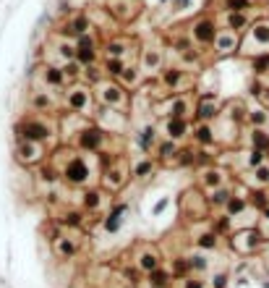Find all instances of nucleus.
<instances>
[{
	"label": "nucleus",
	"mask_w": 269,
	"mask_h": 288,
	"mask_svg": "<svg viewBox=\"0 0 269 288\" xmlns=\"http://www.w3.org/2000/svg\"><path fill=\"white\" fill-rule=\"evenodd\" d=\"M63 105L71 110V113L86 118V121H94L100 113V102L94 95V86L86 84V81H74L68 90L63 92Z\"/></svg>",
	"instance_id": "20e7f679"
},
{
	"label": "nucleus",
	"mask_w": 269,
	"mask_h": 288,
	"mask_svg": "<svg viewBox=\"0 0 269 288\" xmlns=\"http://www.w3.org/2000/svg\"><path fill=\"white\" fill-rule=\"evenodd\" d=\"M53 254L60 259V262H68V259H74L76 254H79V241L71 236V233H65V231H60V233H55V238H53Z\"/></svg>",
	"instance_id": "393cba45"
},
{
	"label": "nucleus",
	"mask_w": 269,
	"mask_h": 288,
	"mask_svg": "<svg viewBox=\"0 0 269 288\" xmlns=\"http://www.w3.org/2000/svg\"><path fill=\"white\" fill-rule=\"evenodd\" d=\"M105 131H110V134H123L126 126H128V113H123V110H113V107H100V113L94 118Z\"/></svg>",
	"instance_id": "4be33fe9"
},
{
	"label": "nucleus",
	"mask_w": 269,
	"mask_h": 288,
	"mask_svg": "<svg viewBox=\"0 0 269 288\" xmlns=\"http://www.w3.org/2000/svg\"><path fill=\"white\" fill-rule=\"evenodd\" d=\"M126 288H133V285H126Z\"/></svg>",
	"instance_id": "13d9d810"
},
{
	"label": "nucleus",
	"mask_w": 269,
	"mask_h": 288,
	"mask_svg": "<svg viewBox=\"0 0 269 288\" xmlns=\"http://www.w3.org/2000/svg\"><path fill=\"white\" fill-rule=\"evenodd\" d=\"M240 34L238 32H230V29H219L217 39H214V55H233V53H240Z\"/></svg>",
	"instance_id": "cd10ccee"
},
{
	"label": "nucleus",
	"mask_w": 269,
	"mask_h": 288,
	"mask_svg": "<svg viewBox=\"0 0 269 288\" xmlns=\"http://www.w3.org/2000/svg\"><path fill=\"white\" fill-rule=\"evenodd\" d=\"M269 186V163L251 170V189H266Z\"/></svg>",
	"instance_id": "49530a36"
},
{
	"label": "nucleus",
	"mask_w": 269,
	"mask_h": 288,
	"mask_svg": "<svg viewBox=\"0 0 269 288\" xmlns=\"http://www.w3.org/2000/svg\"><path fill=\"white\" fill-rule=\"evenodd\" d=\"M188 257V268H191V275H204L207 270H209V257H207V252H188L186 254Z\"/></svg>",
	"instance_id": "ea45409f"
},
{
	"label": "nucleus",
	"mask_w": 269,
	"mask_h": 288,
	"mask_svg": "<svg viewBox=\"0 0 269 288\" xmlns=\"http://www.w3.org/2000/svg\"><path fill=\"white\" fill-rule=\"evenodd\" d=\"M128 65H131V63L118 60V58H105V60H102V71H105V76H107V79H115V81H118V79L123 76V71L128 69Z\"/></svg>",
	"instance_id": "79ce46f5"
},
{
	"label": "nucleus",
	"mask_w": 269,
	"mask_h": 288,
	"mask_svg": "<svg viewBox=\"0 0 269 288\" xmlns=\"http://www.w3.org/2000/svg\"><path fill=\"white\" fill-rule=\"evenodd\" d=\"M157 168H160V163H157L154 154H144V158L133 160V179L144 181V179H149V175L157 173Z\"/></svg>",
	"instance_id": "72a5a7b5"
},
{
	"label": "nucleus",
	"mask_w": 269,
	"mask_h": 288,
	"mask_svg": "<svg viewBox=\"0 0 269 288\" xmlns=\"http://www.w3.org/2000/svg\"><path fill=\"white\" fill-rule=\"evenodd\" d=\"M269 53V21H254L240 42V55L243 58H256Z\"/></svg>",
	"instance_id": "9d476101"
},
{
	"label": "nucleus",
	"mask_w": 269,
	"mask_h": 288,
	"mask_svg": "<svg viewBox=\"0 0 269 288\" xmlns=\"http://www.w3.org/2000/svg\"><path fill=\"white\" fill-rule=\"evenodd\" d=\"M249 27H251V21L246 13H228L225 11V29L240 34V32H249Z\"/></svg>",
	"instance_id": "37998d69"
},
{
	"label": "nucleus",
	"mask_w": 269,
	"mask_h": 288,
	"mask_svg": "<svg viewBox=\"0 0 269 288\" xmlns=\"http://www.w3.org/2000/svg\"><path fill=\"white\" fill-rule=\"evenodd\" d=\"M251 69H254V74H256V76L269 74V53H266V55H256V58H251Z\"/></svg>",
	"instance_id": "8fccbe9b"
},
{
	"label": "nucleus",
	"mask_w": 269,
	"mask_h": 288,
	"mask_svg": "<svg viewBox=\"0 0 269 288\" xmlns=\"http://www.w3.org/2000/svg\"><path fill=\"white\" fill-rule=\"evenodd\" d=\"M86 223V212L84 210H76V207H68V210H60L55 215V226L63 228V231H76V228H84Z\"/></svg>",
	"instance_id": "c756f323"
},
{
	"label": "nucleus",
	"mask_w": 269,
	"mask_h": 288,
	"mask_svg": "<svg viewBox=\"0 0 269 288\" xmlns=\"http://www.w3.org/2000/svg\"><path fill=\"white\" fill-rule=\"evenodd\" d=\"M162 134H165V139L181 142V139L193 134V123H191V118H165L162 121Z\"/></svg>",
	"instance_id": "bb28decb"
},
{
	"label": "nucleus",
	"mask_w": 269,
	"mask_h": 288,
	"mask_svg": "<svg viewBox=\"0 0 269 288\" xmlns=\"http://www.w3.org/2000/svg\"><path fill=\"white\" fill-rule=\"evenodd\" d=\"M76 60L84 65H97V60H100V42H97V37L94 34H84V37H79L76 39Z\"/></svg>",
	"instance_id": "5701e85b"
},
{
	"label": "nucleus",
	"mask_w": 269,
	"mask_h": 288,
	"mask_svg": "<svg viewBox=\"0 0 269 288\" xmlns=\"http://www.w3.org/2000/svg\"><path fill=\"white\" fill-rule=\"evenodd\" d=\"M193 84V74L183 65H165L160 74V86L167 95H191Z\"/></svg>",
	"instance_id": "9b49d317"
},
{
	"label": "nucleus",
	"mask_w": 269,
	"mask_h": 288,
	"mask_svg": "<svg viewBox=\"0 0 269 288\" xmlns=\"http://www.w3.org/2000/svg\"><path fill=\"white\" fill-rule=\"evenodd\" d=\"M144 285L146 288H175V278L167 268H160V270L144 275Z\"/></svg>",
	"instance_id": "e433bc0d"
},
{
	"label": "nucleus",
	"mask_w": 269,
	"mask_h": 288,
	"mask_svg": "<svg viewBox=\"0 0 269 288\" xmlns=\"http://www.w3.org/2000/svg\"><path fill=\"white\" fill-rule=\"evenodd\" d=\"M154 113L165 118H193L196 116V97L193 95H165L154 102Z\"/></svg>",
	"instance_id": "0eeeda50"
},
{
	"label": "nucleus",
	"mask_w": 269,
	"mask_h": 288,
	"mask_svg": "<svg viewBox=\"0 0 269 288\" xmlns=\"http://www.w3.org/2000/svg\"><path fill=\"white\" fill-rule=\"evenodd\" d=\"M50 147L47 144H37V142H16V149H13V158L18 165L24 168H39L50 160Z\"/></svg>",
	"instance_id": "f8f14e48"
},
{
	"label": "nucleus",
	"mask_w": 269,
	"mask_h": 288,
	"mask_svg": "<svg viewBox=\"0 0 269 288\" xmlns=\"http://www.w3.org/2000/svg\"><path fill=\"white\" fill-rule=\"evenodd\" d=\"M29 110L37 116H60V100H55L47 90H34L29 95Z\"/></svg>",
	"instance_id": "f3484780"
},
{
	"label": "nucleus",
	"mask_w": 269,
	"mask_h": 288,
	"mask_svg": "<svg viewBox=\"0 0 269 288\" xmlns=\"http://www.w3.org/2000/svg\"><path fill=\"white\" fill-rule=\"evenodd\" d=\"M181 152H183L181 142H173V139L162 137L160 144H157V149H154V158H157V163H160V165H175L178 158H181Z\"/></svg>",
	"instance_id": "c85d7f7f"
},
{
	"label": "nucleus",
	"mask_w": 269,
	"mask_h": 288,
	"mask_svg": "<svg viewBox=\"0 0 269 288\" xmlns=\"http://www.w3.org/2000/svg\"><path fill=\"white\" fill-rule=\"evenodd\" d=\"M128 212V202H113L110 210L102 215V228L107 233H118L120 226H123V215Z\"/></svg>",
	"instance_id": "7c9ffc66"
},
{
	"label": "nucleus",
	"mask_w": 269,
	"mask_h": 288,
	"mask_svg": "<svg viewBox=\"0 0 269 288\" xmlns=\"http://www.w3.org/2000/svg\"><path fill=\"white\" fill-rule=\"evenodd\" d=\"M249 144L251 149H261L269 154V131L266 128H251L249 131Z\"/></svg>",
	"instance_id": "c03bdc74"
},
{
	"label": "nucleus",
	"mask_w": 269,
	"mask_h": 288,
	"mask_svg": "<svg viewBox=\"0 0 269 288\" xmlns=\"http://www.w3.org/2000/svg\"><path fill=\"white\" fill-rule=\"evenodd\" d=\"M249 202H251V207L264 212L269 207V191L266 189H249Z\"/></svg>",
	"instance_id": "de8ad7c7"
},
{
	"label": "nucleus",
	"mask_w": 269,
	"mask_h": 288,
	"mask_svg": "<svg viewBox=\"0 0 269 288\" xmlns=\"http://www.w3.org/2000/svg\"><path fill=\"white\" fill-rule=\"evenodd\" d=\"M160 268H165L162 252L157 249V247H152V243H139V252H136V270H139L141 275H149V273L160 270Z\"/></svg>",
	"instance_id": "2eb2a0df"
},
{
	"label": "nucleus",
	"mask_w": 269,
	"mask_h": 288,
	"mask_svg": "<svg viewBox=\"0 0 269 288\" xmlns=\"http://www.w3.org/2000/svg\"><path fill=\"white\" fill-rule=\"evenodd\" d=\"M191 6V0H173V11H183Z\"/></svg>",
	"instance_id": "4d7b16f0"
},
{
	"label": "nucleus",
	"mask_w": 269,
	"mask_h": 288,
	"mask_svg": "<svg viewBox=\"0 0 269 288\" xmlns=\"http://www.w3.org/2000/svg\"><path fill=\"white\" fill-rule=\"evenodd\" d=\"M50 163L55 165V170L60 173V181L71 189H86L92 186V165L86 163V158L74 149L71 144H58L53 152H50Z\"/></svg>",
	"instance_id": "f257e3e1"
},
{
	"label": "nucleus",
	"mask_w": 269,
	"mask_h": 288,
	"mask_svg": "<svg viewBox=\"0 0 269 288\" xmlns=\"http://www.w3.org/2000/svg\"><path fill=\"white\" fill-rule=\"evenodd\" d=\"M133 179V163L126 158L123 152L115 154H107L102 160V170H100V186L107 194H120L128 181Z\"/></svg>",
	"instance_id": "f03ea898"
},
{
	"label": "nucleus",
	"mask_w": 269,
	"mask_h": 288,
	"mask_svg": "<svg viewBox=\"0 0 269 288\" xmlns=\"http://www.w3.org/2000/svg\"><path fill=\"white\" fill-rule=\"evenodd\" d=\"M222 6L228 13H246V8H251V0H225Z\"/></svg>",
	"instance_id": "3c124183"
},
{
	"label": "nucleus",
	"mask_w": 269,
	"mask_h": 288,
	"mask_svg": "<svg viewBox=\"0 0 269 288\" xmlns=\"http://www.w3.org/2000/svg\"><path fill=\"white\" fill-rule=\"evenodd\" d=\"M178 210H181V217L186 223H199V220H209L212 207L204 189H186L181 194V202H178Z\"/></svg>",
	"instance_id": "423d86ee"
},
{
	"label": "nucleus",
	"mask_w": 269,
	"mask_h": 288,
	"mask_svg": "<svg viewBox=\"0 0 269 288\" xmlns=\"http://www.w3.org/2000/svg\"><path fill=\"white\" fill-rule=\"evenodd\" d=\"M256 100H259V102H261L266 110H269V86H264V90H261V95H259Z\"/></svg>",
	"instance_id": "6e6d98bb"
},
{
	"label": "nucleus",
	"mask_w": 269,
	"mask_h": 288,
	"mask_svg": "<svg viewBox=\"0 0 269 288\" xmlns=\"http://www.w3.org/2000/svg\"><path fill=\"white\" fill-rule=\"evenodd\" d=\"M92 29H94L92 16H89V13H74V16L65 18V24L60 27V37H63V39H65V37L79 39V37H84V34H92Z\"/></svg>",
	"instance_id": "412c9836"
},
{
	"label": "nucleus",
	"mask_w": 269,
	"mask_h": 288,
	"mask_svg": "<svg viewBox=\"0 0 269 288\" xmlns=\"http://www.w3.org/2000/svg\"><path fill=\"white\" fill-rule=\"evenodd\" d=\"M181 288H212V285H209V280H204L201 275H188V278L181 280Z\"/></svg>",
	"instance_id": "864d4df0"
},
{
	"label": "nucleus",
	"mask_w": 269,
	"mask_h": 288,
	"mask_svg": "<svg viewBox=\"0 0 269 288\" xmlns=\"http://www.w3.org/2000/svg\"><path fill=\"white\" fill-rule=\"evenodd\" d=\"M170 202H173V199H170V196H162V199H160V202H157V205L152 207V217H160V215H162V212H165V210L170 207Z\"/></svg>",
	"instance_id": "5fc2aeb1"
},
{
	"label": "nucleus",
	"mask_w": 269,
	"mask_h": 288,
	"mask_svg": "<svg viewBox=\"0 0 269 288\" xmlns=\"http://www.w3.org/2000/svg\"><path fill=\"white\" fill-rule=\"evenodd\" d=\"M141 76H144V74H141V69H139L136 63H133V65H128V69L123 71V76H120L118 81L126 86V90H133V86H139V84H141Z\"/></svg>",
	"instance_id": "a18cd8bd"
},
{
	"label": "nucleus",
	"mask_w": 269,
	"mask_h": 288,
	"mask_svg": "<svg viewBox=\"0 0 269 288\" xmlns=\"http://www.w3.org/2000/svg\"><path fill=\"white\" fill-rule=\"evenodd\" d=\"M136 65L141 69L144 76H157V74H162V69L167 65V63H165V53H162L160 48H144V50L139 53Z\"/></svg>",
	"instance_id": "6ab92c4d"
},
{
	"label": "nucleus",
	"mask_w": 269,
	"mask_h": 288,
	"mask_svg": "<svg viewBox=\"0 0 269 288\" xmlns=\"http://www.w3.org/2000/svg\"><path fill=\"white\" fill-rule=\"evenodd\" d=\"M264 243H269V241L261 236L259 228H238V231H233V233L228 236L230 252L238 254V257H243V259L259 254V252L264 249Z\"/></svg>",
	"instance_id": "1a4fd4ad"
},
{
	"label": "nucleus",
	"mask_w": 269,
	"mask_h": 288,
	"mask_svg": "<svg viewBox=\"0 0 269 288\" xmlns=\"http://www.w3.org/2000/svg\"><path fill=\"white\" fill-rule=\"evenodd\" d=\"M222 100L214 95V92H204L196 97V123H214L219 116H222Z\"/></svg>",
	"instance_id": "4468645a"
},
{
	"label": "nucleus",
	"mask_w": 269,
	"mask_h": 288,
	"mask_svg": "<svg viewBox=\"0 0 269 288\" xmlns=\"http://www.w3.org/2000/svg\"><path fill=\"white\" fill-rule=\"evenodd\" d=\"M228 184H230V173H228V168H222V165H209L199 175V189H204L207 194L219 189V186H228Z\"/></svg>",
	"instance_id": "b1692460"
},
{
	"label": "nucleus",
	"mask_w": 269,
	"mask_h": 288,
	"mask_svg": "<svg viewBox=\"0 0 269 288\" xmlns=\"http://www.w3.org/2000/svg\"><path fill=\"white\" fill-rule=\"evenodd\" d=\"M94 95H97L100 107H113V110H123V113H128V107H131L128 90L115 79H102L100 84H94Z\"/></svg>",
	"instance_id": "6e6552de"
},
{
	"label": "nucleus",
	"mask_w": 269,
	"mask_h": 288,
	"mask_svg": "<svg viewBox=\"0 0 269 288\" xmlns=\"http://www.w3.org/2000/svg\"><path fill=\"white\" fill-rule=\"evenodd\" d=\"M110 196L113 194H107L102 186H86L84 194H81V210L89 212V215H100V212H107V202H110Z\"/></svg>",
	"instance_id": "a211bd4d"
},
{
	"label": "nucleus",
	"mask_w": 269,
	"mask_h": 288,
	"mask_svg": "<svg viewBox=\"0 0 269 288\" xmlns=\"http://www.w3.org/2000/svg\"><path fill=\"white\" fill-rule=\"evenodd\" d=\"M233 194H235V186L233 184H228V186H219V189H214V191H209L207 194V199H209V207H212V212H217V210H225V205L233 199Z\"/></svg>",
	"instance_id": "c9c22d12"
},
{
	"label": "nucleus",
	"mask_w": 269,
	"mask_h": 288,
	"mask_svg": "<svg viewBox=\"0 0 269 288\" xmlns=\"http://www.w3.org/2000/svg\"><path fill=\"white\" fill-rule=\"evenodd\" d=\"M246 123H249L251 128H266L269 126V110L264 105L249 107V113H246Z\"/></svg>",
	"instance_id": "4c0bfd02"
},
{
	"label": "nucleus",
	"mask_w": 269,
	"mask_h": 288,
	"mask_svg": "<svg viewBox=\"0 0 269 288\" xmlns=\"http://www.w3.org/2000/svg\"><path fill=\"white\" fill-rule=\"evenodd\" d=\"M13 134H16V142H37L55 149L53 144L58 137V126L44 116H21L13 126Z\"/></svg>",
	"instance_id": "7ed1b4c3"
},
{
	"label": "nucleus",
	"mask_w": 269,
	"mask_h": 288,
	"mask_svg": "<svg viewBox=\"0 0 269 288\" xmlns=\"http://www.w3.org/2000/svg\"><path fill=\"white\" fill-rule=\"evenodd\" d=\"M136 48L139 45L128 37H110V39H105L102 53H105V58H118V60H126L133 65V50Z\"/></svg>",
	"instance_id": "dca6fc26"
},
{
	"label": "nucleus",
	"mask_w": 269,
	"mask_h": 288,
	"mask_svg": "<svg viewBox=\"0 0 269 288\" xmlns=\"http://www.w3.org/2000/svg\"><path fill=\"white\" fill-rule=\"evenodd\" d=\"M209 285H212V288H228V285H230V273H228V270H217V273L209 278Z\"/></svg>",
	"instance_id": "603ef678"
},
{
	"label": "nucleus",
	"mask_w": 269,
	"mask_h": 288,
	"mask_svg": "<svg viewBox=\"0 0 269 288\" xmlns=\"http://www.w3.org/2000/svg\"><path fill=\"white\" fill-rule=\"evenodd\" d=\"M217 34H219V29H217V21L212 16H199L193 24H191V29H188V37L193 39V45L201 48V50L212 48L214 39H217Z\"/></svg>",
	"instance_id": "ddd939ff"
},
{
	"label": "nucleus",
	"mask_w": 269,
	"mask_h": 288,
	"mask_svg": "<svg viewBox=\"0 0 269 288\" xmlns=\"http://www.w3.org/2000/svg\"><path fill=\"white\" fill-rule=\"evenodd\" d=\"M107 13L120 24H128L139 16V3L136 0H107Z\"/></svg>",
	"instance_id": "a878e982"
},
{
	"label": "nucleus",
	"mask_w": 269,
	"mask_h": 288,
	"mask_svg": "<svg viewBox=\"0 0 269 288\" xmlns=\"http://www.w3.org/2000/svg\"><path fill=\"white\" fill-rule=\"evenodd\" d=\"M39 79H42V84L47 86V90H68L71 86V81H68V76L63 74V69L58 63H50V60H44L42 65H39Z\"/></svg>",
	"instance_id": "aec40b11"
},
{
	"label": "nucleus",
	"mask_w": 269,
	"mask_h": 288,
	"mask_svg": "<svg viewBox=\"0 0 269 288\" xmlns=\"http://www.w3.org/2000/svg\"><path fill=\"white\" fill-rule=\"evenodd\" d=\"M251 207V202H249V196H240V194H233V199H230V202L225 205V210H222V212H225L230 220H235L238 215H243L246 210H249Z\"/></svg>",
	"instance_id": "a19ab883"
},
{
	"label": "nucleus",
	"mask_w": 269,
	"mask_h": 288,
	"mask_svg": "<svg viewBox=\"0 0 269 288\" xmlns=\"http://www.w3.org/2000/svg\"><path fill=\"white\" fill-rule=\"evenodd\" d=\"M165 268L173 273V278L175 280H183V278H188L191 275V268H188V257L186 254H178V257H173Z\"/></svg>",
	"instance_id": "58836bf2"
},
{
	"label": "nucleus",
	"mask_w": 269,
	"mask_h": 288,
	"mask_svg": "<svg viewBox=\"0 0 269 288\" xmlns=\"http://www.w3.org/2000/svg\"><path fill=\"white\" fill-rule=\"evenodd\" d=\"M219 241H222V236L217 231H212V226H209L207 231H201V233L193 236V247L199 252H214V249H219Z\"/></svg>",
	"instance_id": "f704fd0d"
},
{
	"label": "nucleus",
	"mask_w": 269,
	"mask_h": 288,
	"mask_svg": "<svg viewBox=\"0 0 269 288\" xmlns=\"http://www.w3.org/2000/svg\"><path fill=\"white\" fill-rule=\"evenodd\" d=\"M193 144L201 149H212L217 144V134H214V123H193Z\"/></svg>",
	"instance_id": "2f4dec72"
},
{
	"label": "nucleus",
	"mask_w": 269,
	"mask_h": 288,
	"mask_svg": "<svg viewBox=\"0 0 269 288\" xmlns=\"http://www.w3.org/2000/svg\"><path fill=\"white\" fill-rule=\"evenodd\" d=\"M110 131H105L97 121H89L79 134L74 137L71 147L79 149L81 154H100V158H107V154H115V149H110Z\"/></svg>",
	"instance_id": "39448f33"
},
{
	"label": "nucleus",
	"mask_w": 269,
	"mask_h": 288,
	"mask_svg": "<svg viewBox=\"0 0 269 288\" xmlns=\"http://www.w3.org/2000/svg\"><path fill=\"white\" fill-rule=\"evenodd\" d=\"M136 144H139L141 154H152V152L157 149L160 139H157V126H154V123H146V126H141V131L136 134Z\"/></svg>",
	"instance_id": "473e14b6"
},
{
	"label": "nucleus",
	"mask_w": 269,
	"mask_h": 288,
	"mask_svg": "<svg viewBox=\"0 0 269 288\" xmlns=\"http://www.w3.org/2000/svg\"><path fill=\"white\" fill-rule=\"evenodd\" d=\"M264 163H266V152H261V149H249L246 152V165H249L251 170L264 165Z\"/></svg>",
	"instance_id": "09e8293b"
}]
</instances>
